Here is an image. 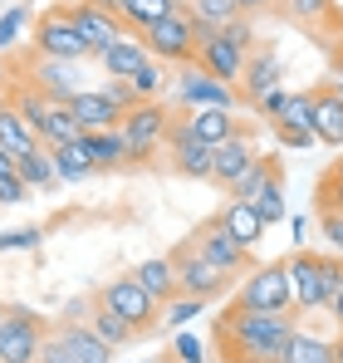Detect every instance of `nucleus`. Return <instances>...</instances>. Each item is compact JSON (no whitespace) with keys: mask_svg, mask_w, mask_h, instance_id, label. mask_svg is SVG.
I'll return each instance as SVG.
<instances>
[{"mask_svg":"<svg viewBox=\"0 0 343 363\" xmlns=\"http://www.w3.org/2000/svg\"><path fill=\"white\" fill-rule=\"evenodd\" d=\"M103 94L113 99V104H118V108H123V113H128L133 104H142V99H137V89H133L128 79H108V84H103Z\"/></svg>","mask_w":343,"mask_h":363,"instance_id":"obj_47","label":"nucleus"},{"mask_svg":"<svg viewBox=\"0 0 343 363\" xmlns=\"http://www.w3.org/2000/svg\"><path fill=\"white\" fill-rule=\"evenodd\" d=\"M235 309H265V314H289L294 309V285H289V260H265L245 270V280L230 295Z\"/></svg>","mask_w":343,"mask_h":363,"instance_id":"obj_4","label":"nucleus"},{"mask_svg":"<svg viewBox=\"0 0 343 363\" xmlns=\"http://www.w3.org/2000/svg\"><path fill=\"white\" fill-rule=\"evenodd\" d=\"M275 167H280V157H270V152H260V157H255V167H250L245 177H240L235 186H230V196H240V201H255V191L265 186V177H270Z\"/></svg>","mask_w":343,"mask_h":363,"instance_id":"obj_38","label":"nucleus"},{"mask_svg":"<svg viewBox=\"0 0 343 363\" xmlns=\"http://www.w3.org/2000/svg\"><path fill=\"white\" fill-rule=\"evenodd\" d=\"M35 55H45V60H94V50H89V40L74 30V20H69V5H50L45 15H40V25H35Z\"/></svg>","mask_w":343,"mask_h":363,"instance_id":"obj_9","label":"nucleus"},{"mask_svg":"<svg viewBox=\"0 0 343 363\" xmlns=\"http://www.w3.org/2000/svg\"><path fill=\"white\" fill-rule=\"evenodd\" d=\"M59 334H64V344L74 349V359H79V363H113V354H118L113 344H103V339L94 334L89 319L79 324V319L69 314V319H59Z\"/></svg>","mask_w":343,"mask_h":363,"instance_id":"obj_19","label":"nucleus"},{"mask_svg":"<svg viewBox=\"0 0 343 363\" xmlns=\"http://www.w3.org/2000/svg\"><path fill=\"white\" fill-rule=\"evenodd\" d=\"M250 108H255V113H260V118H265V123L285 118V108H289V94H285V84H275L270 94H260V99H255Z\"/></svg>","mask_w":343,"mask_h":363,"instance_id":"obj_41","label":"nucleus"},{"mask_svg":"<svg viewBox=\"0 0 343 363\" xmlns=\"http://www.w3.org/2000/svg\"><path fill=\"white\" fill-rule=\"evenodd\" d=\"M167 79H172V74H167V64H162V60H147L142 69H137V74H133V79H128V84L137 89V99H162Z\"/></svg>","mask_w":343,"mask_h":363,"instance_id":"obj_37","label":"nucleus"},{"mask_svg":"<svg viewBox=\"0 0 343 363\" xmlns=\"http://www.w3.org/2000/svg\"><path fill=\"white\" fill-rule=\"evenodd\" d=\"M289 285H294V314H299V319L329 309L343 290V255H334V250L319 255V250L299 245V250L289 255Z\"/></svg>","mask_w":343,"mask_h":363,"instance_id":"obj_2","label":"nucleus"},{"mask_svg":"<svg viewBox=\"0 0 343 363\" xmlns=\"http://www.w3.org/2000/svg\"><path fill=\"white\" fill-rule=\"evenodd\" d=\"M50 157H55V167H59V177H64V182H84V177L99 172V157H94L89 133L74 138V143H64V147H50Z\"/></svg>","mask_w":343,"mask_h":363,"instance_id":"obj_23","label":"nucleus"},{"mask_svg":"<svg viewBox=\"0 0 343 363\" xmlns=\"http://www.w3.org/2000/svg\"><path fill=\"white\" fill-rule=\"evenodd\" d=\"M167 162L176 177H191V182H211V162H216V147L191 138V128L181 118H172V133H167Z\"/></svg>","mask_w":343,"mask_h":363,"instance_id":"obj_12","label":"nucleus"},{"mask_svg":"<svg viewBox=\"0 0 343 363\" xmlns=\"http://www.w3.org/2000/svg\"><path fill=\"white\" fill-rule=\"evenodd\" d=\"M69 20H74V30L89 40V50H94V60L108 50V45H118L123 35H128V25H123V15H113V10H103L99 0H74L69 5Z\"/></svg>","mask_w":343,"mask_h":363,"instance_id":"obj_13","label":"nucleus"},{"mask_svg":"<svg viewBox=\"0 0 343 363\" xmlns=\"http://www.w3.org/2000/svg\"><path fill=\"white\" fill-rule=\"evenodd\" d=\"M123 138H128V162L133 167H147L162 147H167V133H172V113L162 108V99H142L123 113Z\"/></svg>","mask_w":343,"mask_h":363,"instance_id":"obj_5","label":"nucleus"},{"mask_svg":"<svg viewBox=\"0 0 343 363\" xmlns=\"http://www.w3.org/2000/svg\"><path fill=\"white\" fill-rule=\"evenodd\" d=\"M89 143H94L99 167H123V162H128V138H123V128H99V133H89Z\"/></svg>","mask_w":343,"mask_h":363,"instance_id":"obj_34","label":"nucleus"},{"mask_svg":"<svg viewBox=\"0 0 343 363\" xmlns=\"http://www.w3.org/2000/svg\"><path fill=\"white\" fill-rule=\"evenodd\" d=\"M319 231L329 236V250L343 255V211H319Z\"/></svg>","mask_w":343,"mask_h":363,"instance_id":"obj_46","label":"nucleus"},{"mask_svg":"<svg viewBox=\"0 0 343 363\" xmlns=\"http://www.w3.org/2000/svg\"><path fill=\"white\" fill-rule=\"evenodd\" d=\"M329 89H334V94H339V99H343V79H334V84H329Z\"/></svg>","mask_w":343,"mask_h":363,"instance_id":"obj_57","label":"nucleus"},{"mask_svg":"<svg viewBox=\"0 0 343 363\" xmlns=\"http://www.w3.org/2000/svg\"><path fill=\"white\" fill-rule=\"evenodd\" d=\"M186 10L196 15V25H201V30H221V25H230V20L240 15V5H235V0H191Z\"/></svg>","mask_w":343,"mask_h":363,"instance_id":"obj_35","label":"nucleus"},{"mask_svg":"<svg viewBox=\"0 0 343 363\" xmlns=\"http://www.w3.org/2000/svg\"><path fill=\"white\" fill-rule=\"evenodd\" d=\"M186 241L196 245L206 260H216L221 270H230V275H245V270H255V250H245V245L230 241L226 231H221V221H216V216H206V221H201V226H196Z\"/></svg>","mask_w":343,"mask_h":363,"instance_id":"obj_14","label":"nucleus"},{"mask_svg":"<svg viewBox=\"0 0 343 363\" xmlns=\"http://www.w3.org/2000/svg\"><path fill=\"white\" fill-rule=\"evenodd\" d=\"M250 50H255V30H250V15H235L230 25L221 30H206L201 35V55L196 64L206 69V74H216L221 84H240V74H245V60H250Z\"/></svg>","mask_w":343,"mask_h":363,"instance_id":"obj_3","label":"nucleus"},{"mask_svg":"<svg viewBox=\"0 0 343 363\" xmlns=\"http://www.w3.org/2000/svg\"><path fill=\"white\" fill-rule=\"evenodd\" d=\"M329 172H339V177H343V157H334V167H329Z\"/></svg>","mask_w":343,"mask_h":363,"instance_id":"obj_58","label":"nucleus"},{"mask_svg":"<svg viewBox=\"0 0 343 363\" xmlns=\"http://www.w3.org/2000/svg\"><path fill=\"white\" fill-rule=\"evenodd\" d=\"M181 123L191 128V138H201V143H226V138H235V133H245L240 123H235V108H186L181 113Z\"/></svg>","mask_w":343,"mask_h":363,"instance_id":"obj_20","label":"nucleus"},{"mask_svg":"<svg viewBox=\"0 0 343 363\" xmlns=\"http://www.w3.org/2000/svg\"><path fill=\"white\" fill-rule=\"evenodd\" d=\"M329 314H334V324H339V329H343V290H339V300L329 304Z\"/></svg>","mask_w":343,"mask_h":363,"instance_id":"obj_53","label":"nucleus"},{"mask_svg":"<svg viewBox=\"0 0 343 363\" xmlns=\"http://www.w3.org/2000/svg\"><path fill=\"white\" fill-rule=\"evenodd\" d=\"M255 143H250V133H235V138H226V143H216V162H211V182L216 186H235V182L245 177L250 167H255Z\"/></svg>","mask_w":343,"mask_h":363,"instance_id":"obj_16","label":"nucleus"},{"mask_svg":"<svg viewBox=\"0 0 343 363\" xmlns=\"http://www.w3.org/2000/svg\"><path fill=\"white\" fill-rule=\"evenodd\" d=\"M45 319L35 309H5V324H0V363H40L45 349Z\"/></svg>","mask_w":343,"mask_h":363,"instance_id":"obj_10","label":"nucleus"},{"mask_svg":"<svg viewBox=\"0 0 343 363\" xmlns=\"http://www.w3.org/2000/svg\"><path fill=\"white\" fill-rule=\"evenodd\" d=\"M285 10L294 15V20H299V25H309L314 15H324V10H329V0H289Z\"/></svg>","mask_w":343,"mask_h":363,"instance_id":"obj_49","label":"nucleus"},{"mask_svg":"<svg viewBox=\"0 0 343 363\" xmlns=\"http://www.w3.org/2000/svg\"><path fill=\"white\" fill-rule=\"evenodd\" d=\"M25 196H30V186L20 182V172L0 177V206H10V201H25Z\"/></svg>","mask_w":343,"mask_h":363,"instance_id":"obj_50","label":"nucleus"},{"mask_svg":"<svg viewBox=\"0 0 343 363\" xmlns=\"http://www.w3.org/2000/svg\"><path fill=\"white\" fill-rule=\"evenodd\" d=\"M181 10V0H123L118 5V15H123V25H133L137 35L147 30V25H157V20H167Z\"/></svg>","mask_w":343,"mask_h":363,"instance_id":"obj_28","label":"nucleus"},{"mask_svg":"<svg viewBox=\"0 0 343 363\" xmlns=\"http://www.w3.org/2000/svg\"><path fill=\"white\" fill-rule=\"evenodd\" d=\"M314 104H319V89L289 94V108H285V118H275V123H294V128H309V133H314Z\"/></svg>","mask_w":343,"mask_h":363,"instance_id":"obj_39","label":"nucleus"},{"mask_svg":"<svg viewBox=\"0 0 343 363\" xmlns=\"http://www.w3.org/2000/svg\"><path fill=\"white\" fill-rule=\"evenodd\" d=\"M285 79V64H280V55L270 50V45H260V50H250V60H245V74H240V99H260V94H270L275 84Z\"/></svg>","mask_w":343,"mask_h":363,"instance_id":"obj_17","label":"nucleus"},{"mask_svg":"<svg viewBox=\"0 0 343 363\" xmlns=\"http://www.w3.org/2000/svg\"><path fill=\"white\" fill-rule=\"evenodd\" d=\"M172 265H176V285L181 295H196V300H221V295H235V275L221 270L216 260H206L191 241H181L172 250Z\"/></svg>","mask_w":343,"mask_h":363,"instance_id":"obj_7","label":"nucleus"},{"mask_svg":"<svg viewBox=\"0 0 343 363\" xmlns=\"http://www.w3.org/2000/svg\"><path fill=\"white\" fill-rule=\"evenodd\" d=\"M201 25H196V15L181 5L176 15H167V20H157V25H147L142 30V40H147V50H152V60L162 64H196V55H201Z\"/></svg>","mask_w":343,"mask_h":363,"instance_id":"obj_6","label":"nucleus"},{"mask_svg":"<svg viewBox=\"0 0 343 363\" xmlns=\"http://www.w3.org/2000/svg\"><path fill=\"white\" fill-rule=\"evenodd\" d=\"M30 84H35L45 99H55V104H74V99L84 94V79H79V64L74 60H45V55H35Z\"/></svg>","mask_w":343,"mask_h":363,"instance_id":"obj_15","label":"nucleus"},{"mask_svg":"<svg viewBox=\"0 0 343 363\" xmlns=\"http://www.w3.org/2000/svg\"><path fill=\"white\" fill-rule=\"evenodd\" d=\"M94 300L103 304V309H113V314H123L142 339H147V334H157L162 304L137 285V275H118V280H108V285H99V295H94Z\"/></svg>","mask_w":343,"mask_h":363,"instance_id":"obj_8","label":"nucleus"},{"mask_svg":"<svg viewBox=\"0 0 343 363\" xmlns=\"http://www.w3.org/2000/svg\"><path fill=\"white\" fill-rule=\"evenodd\" d=\"M10 104L20 108V118L30 123L35 133L45 128V118H50V108H55V99H45V94H40V89H35L30 79H25V84H15V94H10Z\"/></svg>","mask_w":343,"mask_h":363,"instance_id":"obj_33","label":"nucleus"},{"mask_svg":"<svg viewBox=\"0 0 343 363\" xmlns=\"http://www.w3.org/2000/svg\"><path fill=\"white\" fill-rule=\"evenodd\" d=\"M216 221H221V231H226L235 245H245V250H255L260 245V236L270 231L265 221H260V211L250 206V201H240V196H230L226 206L216 211Z\"/></svg>","mask_w":343,"mask_h":363,"instance_id":"obj_18","label":"nucleus"},{"mask_svg":"<svg viewBox=\"0 0 343 363\" xmlns=\"http://www.w3.org/2000/svg\"><path fill=\"white\" fill-rule=\"evenodd\" d=\"M201 309H206V300H196V295H172V300L162 304V319H157V329H181V324H191Z\"/></svg>","mask_w":343,"mask_h":363,"instance_id":"obj_36","label":"nucleus"},{"mask_svg":"<svg viewBox=\"0 0 343 363\" xmlns=\"http://www.w3.org/2000/svg\"><path fill=\"white\" fill-rule=\"evenodd\" d=\"M270 128H275V143L280 147H314L319 143L309 128H294V123H270Z\"/></svg>","mask_w":343,"mask_h":363,"instance_id":"obj_43","label":"nucleus"},{"mask_svg":"<svg viewBox=\"0 0 343 363\" xmlns=\"http://www.w3.org/2000/svg\"><path fill=\"white\" fill-rule=\"evenodd\" d=\"M172 89H176V104H181V108H235V104H240V89L221 84V79L206 74L201 64H181Z\"/></svg>","mask_w":343,"mask_h":363,"instance_id":"obj_11","label":"nucleus"},{"mask_svg":"<svg viewBox=\"0 0 343 363\" xmlns=\"http://www.w3.org/2000/svg\"><path fill=\"white\" fill-rule=\"evenodd\" d=\"M334 79H343V45L334 50Z\"/></svg>","mask_w":343,"mask_h":363,"instance_id":"obj_54","label":"nucleus"},{"mask_svg":"<svg viewBox=\"0 0 343 363\" xmlns=\"http://www.w3.org/2000/svg\"><path fill=\"white\" fill-rule=\"evenodd\" d=\"M69 108H74V118L84 123V133H99V128H118L123 123V108H118L103 89H84Z\"/></svg>","mask_w":343,"mask_h":363,"instance_id":"obj_21","label":"nucleus"},{"mask_svg":"<svg viewBox=\"0 0 343 363\" xmlns=\"http://www.w3.org/2000/svg\"><path fill=\"white\" fill-rule=\"evenodd\" d=\"M280 363H334V339L309 334V329H294V339H289Z\"/></svg>","mask_w":343,"mask_h":363,"instance_id":"obj_30","label":"nucleus"},{"mask_svg":"<svg viewBox=\"0 0 343 363\" xmlns=\"http://www.w3.org/2000/svg\"><path fill=\"white\" fill-rule=\"evenodd\" d=\"M299 329V314H265V309H235L216 314L211 324V344L221 363H280Z\"/></svg>","mask_w":343,"mask_h":363,"instance_id":"obj_1","label":"nucleus"},{"mask_svg":"<svg viewBox=\"0 0 343 363\" xmlns=\"http://www.w3.org/2000/svg\"><path fill=\"white\" fill-rule=\"evenodd\" d=\"M255 211H260V221L265 226H280V216H285V167H275L270 177H265V186L255 191V201H250Z\"/></svg>","mask_w":343,"mask_h":363,"instance_id":"obj_32","label":"nucleus"},{"mask_svg":"<svg viewBox=\"0 0 343 363\" xmlns=\"http://www.w3.org/2000/svg\"><path fill=\"white\" fill-rule=\"evenodd\" d=\"M147 60H152V50H147V40H137V35H123L118 45H108V50L99 55V64L108 69V79H133Z\"/></svg>","mask_w":343,"mask_h":363,"instance_id":"obj_22","label":"nucleus"},{"mask_svg":"<svg viewBox=\"0 0 343 363\" xmlns=\"http://www.w3.org/2000/svg\"><path fill=\"white\" fill-rule=\"evenodd\" d=\"M137 285L152 295L157 304H167L172 295H181V285H176V265H172V255H152V260H142L137 270Z\"/></svg>","mask_w":343,"mask_h":363,"instance_id":"obj_25","label":"nucleus"},{"mask_svg":"<svg viewBox=\"0 0 343 363\" xmlns=\"http://www.w3.org/2000/svg\"><path fill=\"white\" fill-rule=\"evenodd\" d=\"M0 147H5V152H15V157H25V152L45 147V143H40V133L20 118V108H15L10 99H0Z\"/></svg>","mask_w":343,"mask_h":363,"instance_id":"obj_24","label":"nucleus"},{"mask_svg":"<svg viewBox=\"0 0 343 363\" xmlns=\"http://www.w3.org/2000/svg\"><path fill=\"white\" fill-rule=\"evenodd\" d=\"M30 20V5H10L5 15H0V50H10L15 40H20V25Z\"/></svg>","mask_w":343,"mask_h":363,"instance_id":"obj_42","label":"nucleus"},{"mask_svg":"<svg viewBox=\"0 0 343 363\" xmlns=\"http://www.w3.org/2000/svg\"><path fill=\"white\" fill-rule=\"evenodd\" d=\"M235 5H240V15H260V10H270L275 0H235Z\"/></svg>","mask_w":343,"mask_h":363,"instance_id":"obj_51","label":"nucleus"},{"mask_svg":"<svg viewBox=\"0 0 343 363\" xmlns=\"http://www.w3.org/2000/svg\"><path fill=\"white\" fill-rule=\"evenodd\" d=\"M84 319H89V324H94V334H99L103 344H113V349H128V344H137V339H142V334H137V329H133V324H128L123 314L103 309L99 300L89 304V314H84Z\"/></svg>","mask_w":343,"mask_h":363,"instance_id":"obj_27","label":"nucleus"},{"mask_svg":"<svg viewBox=\"0 0 343 363\" xmlns=\"http://www.w3.org/2000/svg\"><path fill=\"white\" fill-rule=\"evenodd\" d=\"M314 211H343V177L339 172H324L314 182Z\"/></svg>","mask_w":343,"mask_h":363,"instance_id":"obj_40","label":"nucleus"},{"mask_svg":"<svg viewBox=\"0 0 343 363\" xmlns=\"http://www.w3.org/2000/svg\"><path fill=\"white\" fill-rule=\"evenodd\" d=\"M40 236H45L40 226H20V231H5V236H0V250H35V245H40Z\"/></svg>","mask_w":343,"mask_h":363,"instance_id":"obj_45","label":"nucleus"},{"mask_svg":"<svg viewBox=\"0 0 343 363\" xmlns=\"http://www.w3.org/2000/svg\"><path fill=\"white\" fill-rule=\"evenodd\" d=\"M99 5H103V10H113V15H118V5H123V0H99Z\"/></svg>","mask_w":343,"mask_h":363,"instance_id":"obj_56","label":"nucleus"},{"mask_svg":"<svg viewBox=\"0 0 343 363\" xmlns=\"http://www.w3.org/2000/svg\"><path fill=\"white\" fill-rule=\"evenodd\" d=\"M15 167H20V157H15V152H5V147H0V177H10V172H15Z\"/></svg>","mask_w":343,"mask_h":363,"instance_id":"obj_52","label":"nucleus"},{"mask_svg":"<svg viewBox=\"0 0 343 363\" xmlns=\"http://www.w3.org/2000/svg\"><path fill=\"white\" fill-rule=\"evenodd\" d=\"M15 172H20V182H25L30 191H50L55 182H64V177H59V167H55V157H50V147H35V152H25Z\"/></svg>","mask_w":343,"mask_h":363,"instance_id":"obj_29","label":"nucleus"},{"mask_svg":"<svg viewBox=\"0 0 343 363\" xmlns=\"http://www.w3.org/2000/svg\"><path fill=\"white\" fill-rule=\"evenodd\" d=\"M74 138H84V123L74 118L69 104H55L50 118H45V128H40V143H45V147H64V143H74Z\"/></svg>","mask_w":343,"mask_h":363,"instance_id":"obj_31","label":"nucleus"},{"mask_svg":"<svg viewBox=\"0 0 343 363\" xmlns=\"http://www.w3.org/2000/svg\"><path fill=\"white\" fill-rule=\"evenodd\" d=\"M314 138L324 147H343V99L334 89H319V104H314Z\"/></svg>","mask_w":343,"mask_h":363,"instance_id":"obj_26","label":"nucleus"},{"mask_svg":"<svg viewBox=\"0 0 343 363\" xmlns=\"http://www.w3.org/2000/svg\"><path fill=\"white\" fill-rule=\"evenodd\" d=\"M40 363H79L74 359V349H69V344H64V334H45V349H40Z\"/></svg>","mask_w":343,"mask_h":363,"instance_id":"obj_44","label":"nucleus"},{"mask_svg":"<svg viewBox=\"0 0 343 363\" xmlns=\"http://www.w3.org/2000/svg\"><path fill=\"white\" fill-rule=\"evenodd\" d=\"M334 363H343V329H339V339H334Z\"/></svg>","mask_w":343,"mask_h":363,"instance_id":"obj_55","label":"nucleus"},{"mask_svg":"<svg viewBox=\"0 0 343 363\" xmlns=\"http://www.w3.org/2000/svg\"><path fill=\"white\" fill-rule=\"evenodd\" d=\"M172 349H176V359H181V363H206V349H201V339H196V334H176V339H172Z\"/></svg>","mask_w":343,"mask_h":363,"instance_id":"obj_48","label":"nucleus"},{"mask_svg":"<svg viewBox=\"0 0 343 363\" xmlns=\"http://www.w3.org/2000/svg\"><path fill=\"white\" fill-rule=\"evenodd\" d=\"M0 324H5V304H0Z\"/></svg>","mask_w":343,"mask_h":363,"instance_id":"obj_59","label":"nucleus"}]
</instances>
